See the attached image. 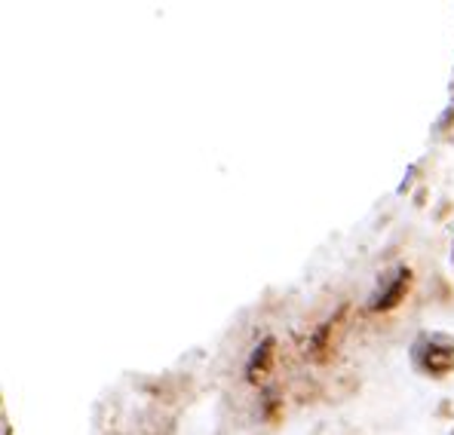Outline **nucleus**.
<instances>
[{"mask_svg": "<svg viewBox=\"0 0 454 435\" xmlns=\"http://www.w3.org/2000/svg\"><path fill=\"white\" fill-rule=\"evenodd\" d=\"M411 368L424 377L442 380L454 374V334L420 331L409 346Z\"/></svg>", "mask_w": 454, "mask_h": 435, "instance_id": "obj_1", "label": "nucleus"}, {"mask_svg": "<svg viewBox=\"0 0 454 435\" xmlns=\"http://www.w3.org/2000/svg\"><path fill=\"white\" fill-rule=\"evenodd\" d=\"M409 289H411V267H405V264L390 267V270L378 279L375 291L369 294V300H365V310H369V313L393 310V307L403 304V298L409 294Z\"/></svg>", "mask_w": 454, "mask_h": 435, "instance_id": "obj_2", "label": "nucleus"}, {"mask_svg": "<svg viewBox=\"0 0 454 435\" xmlns=\"http://www.w3.org/2000/svg\"><path fill=\"white\" fill-rule=\"evenodd\" d=\"M273 346H277V340H273V338H264L262 344L255 346V353H252V359H249V368H246V374H249L252 384L264 380V374L270 371V365H273Z\"/></svg>", "mask_w": 454, "mask_h": 435, "instance_id": "obj_3", "label": "nucleus"}, {"mask_svg": "<svg viewBox=\"0 0 454 435\" xmlns=\"http://www.w3.org/2000/svg\"><path fill=\"white\" fill-rule=\"evenodd\" d=\"M451 264H454V243H451Z\"/></svg>", "mask_w": 454, "mask_h": 435, "instance_id": "obj_4", "label": "nucleus"}, {"mask_svg": "<svg viewBox=\"0 0 454 435\" xmlns=\"http://www.w3.org/2000/svg\"><path fill=\"white\" fill-rule=\"evenodd\" d=\"M449 435H454V430H451V432H449Z\"/></svg>", "mask_w": 454, "mask_h": 435, "instance_id": "obj_5", "label": "nucleus"}]
</instances>
